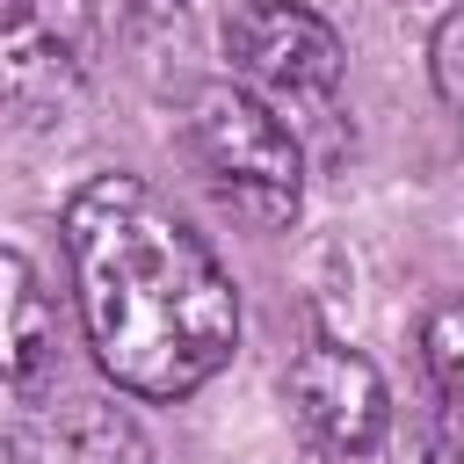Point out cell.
Segmentation results:
<instances>
[{
	"label": "cell",
	"instance_id": "1",
	"mask_svg": "<svg viewBox=\"0 0 464 464\" xmlns=\"http://www.w3.org/2000/svg\"><path fill=\"white\" fill-rule=\"evenodd\" d=\"M65 261L87 348L130 399H188L239 348V290L203 232L138 174H94L65 203Z\"/></svg>",
	"mask_w": 464,
	"mask_h": 464
},
{
	"label": "cell",
	"instance_id": "2",
	"mask_svg": "<svg viewBox=\"0 0 464 464\" xmlns=\"http://www.w3.org/2000/svg\"><path fill=\"white\" fill-rule=\"evenodd\" d=\"M188 152L196 167L210 174V188L261 232L290 225L297 218V196H304V152L290 138V123L254 94V87H232V80H210L188 94Z\"/></svg>",
	"mask_w": 464,
	"mask_h": 464
},
{
	"label": "cell",
	"instance_id": "3",
	"mask_svg": "<svg viewBox=\"0 0 464 464\" xmlns=\"http://www.w3.org/2000/svg\"><path fill=\"white\" fill-rule=\"evenodd\" d=\"M94 0H0V109L44 123L94 72Z\"/></svg>",
	"mask_w": 464,
	"mask_h": 464
},
{
	"label": "cell",
	"instance_id": "4",
	"mask_svg": "<svg viewBox=\"0 0 464 464\" xmlns=\"http://www.w3.org/2000/svg\"><path fill=\"white\" fill-rule=\"evenodd\" d=\"M225 58H232L239 80H254L276 102H319V94L341 87V65H348L334 22L297 7V0H246V7H232Z\"/></svg>",
	"mask_w": 464,
	"mask_h": 464
},
{
	"label": "cell",
	"instance_id": "5",
	"mask_svg": "<svg viewBox=\"0 0 464 464\" xmlns=\"http://www.w3.org/2000/svg\"><path fill=\"white\" fill-rule=\"evenodd\" d=\"M283 399L326 457H370L392 428V392H384L377 362L341 348V341L297 348V362L283 370Z\"/></svg>",
	"mask_w": 464,
	"mask_h": 464
},
{
	"label": "cell",
	"instance_id": "6",
	"mask_svg": "<svg viewBox=\"0 0 464 464\" xmlns=\"http://www.w3.org/2000/svg\"><path fill=\"white\" fill-rule=\"evenodd\" d=\"M7 457L14 464H152V442L109 399H51L14 420Z\"/></svg>",
	"mask_w": 464,
	"mask_h": 464
},
{
	"label": "cell",
	"instance_id": "7",
	"mask_svg": "<svg viewBox=\"0 0 464 464\" xmlns=\"http://www.w3.org/2000/svg\"><path fill=\"white\" fill-rule=\"evenodd\" d=\"M51 362H58V319H51L44 276L29 268V254L0 246V377L36 384Z\"/></svg>",
	"mask_w": 464,
	"mask_h": 464
},
{
	"label": "cell",
	"instance_id": "8",
	"mask_svg": "<svg viewBox=\"0 0 464 464\" xmlns=\"http://www.w3.org/2000/svg\"><path fill=\"white\" fill-rule=\"evenodd\" d=\"M420 362H428V384H435V457L464 464V297L428 312Z\"/></svg>",
	"mask_w": 464,
	"mask_h": 464
},
{
	"label": "cell",
	"instance_id": "9",
	"mask_svg": "<svg viewBox=\"0 0 464 464\" xmlns=\"http://www.w3.org/2000/svg\"><path fill=\"white\" fill-rule=\"evenodd\" d=\"M435 87H442L450 109H464V14H450L442 36H435Z\"/></svg>",
	"mask_w": 464,
	"mask_h": 464
}]
</instances>
